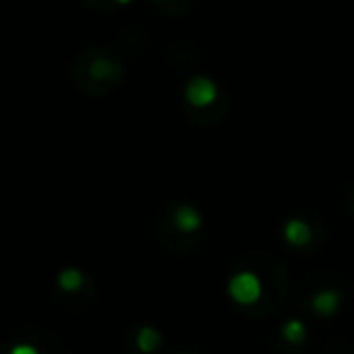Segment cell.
<instances>
[{"mask_svg": "<svg viewBox=\"0 0 354 354\" xmlns=\"http://www.w3.org/2000/svg\"><path fill=\"white\" fill-rule=\"evenodd\" d=\"M157 234L162 246L174 256H188L203 239V214L196 205L174 201L159 212Z\"/></svg>", "mask_w": 354, "mask_h": 354, "instance_id": "3957f363", "label": "cell"}, {"mask_svg": "<svg viewBox=\"0 0 354 354\" xmlns=\"http://www.w3.org/2000/svg\"><path fill=\"white\" fill-rule=\"evenodd\" d=\"M84 5H87L89 10H94V12H113V10L123 8V5H128L131 0H82Z\"/></svg>", "mask_w": 354, "mask_h": 354, "instance_id": "7c38bea8", "label": "cell"}, {"mask_svg": "<svg viewBox=\"0 0 354 354\" xmlns=\"http://www.w3.org/2000/svg\"><path fill=\"white\" fill-rule=\"evenodd\" d=\"M147 44H149V39L142 29H126V32L121 34V39H118V46H121V51L126 53L128 58L142 56Z\"/></svg>", "mask_w": 354, "mask_h": 354, "instance_id": "30bf717a", "label": "cell"}, {"mask_svg": "<svg viewBox=\"0 0 354 354\" xmlns=\"http://www.w3.org/2000/svg\"><path fill=\"white\" fill-rule=\"evenodd\" d=\"M0 354H12V350L10 347H0Z\"/></svg>", "mask_w": 354, "mask_h": 354, "instance_id": "9a60e30c", "label": "cell"}, {"mask_svg": "<svg viewBox=\"0 0 354 354\" xmlns=\"http://www.w3.org/2000/svg\"><path fill=\"white\" fill-rule=\"evenodd\" d=\"M171 354H203V352H191V350H183V352H171Z\"/></svg>", "mask_w": 354, "mask_h": 354, "instance_id": "5bb4252c", "label": "cell"}, {"mask_svg": "<svg viewBox=\"0 0 354 354\" xmlns=\"http://www.w3.org/2000/svg\"><path fill=\"white\" fill-rule=\"evenodd\" d=\"M299 304L316 318H333L345 306V289L330 277H308L299 287Z\"/></svg>", "mask_w": 354, "mask_h": 354, "instance_id": "5b68a950", "label": "cell"}, {"mask_svg": "<svg viewBox=\"0 0 354 354\" xmlns=\"http://www.w3.org/2000/svg\"><path fill=\"white\" fill-rule=\"evenodd\" d=\"M282 239L287 248L297 253L316 251L326 239V229L313 214H292L282 227Z\"/></svg>", "mask_w": 354, "mask_h": 354, "instance_id": "52a82bcc", "label": "cell"}, {"mask_svg": "<svg viewBox=\"0 0 354 354\" xmlns=\"http://www.w3.org/2000/svg\"><path fill=\"white\" fill-rule=\"evenodd\" d=\"M162 333L152 326H136L128 333V345L138 354H154L162 347Z\"/></svg>", "mask_w": 354, "mask_h": 354, "instance_id": "9c48e42d", "label": "cell"}, {"mask_svg": "<svg viewBox=\"0 0 354 354\" xmlns=\"http://www.w3.org/2000/svg\"><path fill=\"white\" fill-rule=\"evenodd\" d=\"M94 297H97V284L84 270L68 268L53 277V299L68 311H84L92 306Z\"/></svg>", "mask_w": 354, "mask_h": 354, "instance_id": "8992f818", "label": "cell"}, {"mask_svg": "<svg viewBox=\"0 0 354 354\" xmlns=\"http://www.w3.org/2000/svg\"><path fill=\"white\" fill-rule=\"evenodd\" d=\"M152 5L159 10V12L169 15V17H178V15L191 10L193 0H152Z\"/></svg>", "mask_w": 354, "mask_h": 354, "instance_id": "8fae6325", "label": "cell"}, {"mask_svg": "<svg viewBox=\"0 0 354 354\" xmlns=\"http://www.w3.org/2000/svg\"><path fill=\"white\" fill-rule=\"evenodd\" d=\"M126 66L121 56L106 46H92L77 53V58L71 66V80L80 92L89 97H106L116 92L123 82Z\"/></svg>", "mask_w": 354, "mask_h": 354, "instance_id": "7a4b0ae2", "label": "cell"}, {"mask_svg": "<svg viewBox=\"0 0 354 354\" xmlns=\"http://www.w3.org/2000/svg\"><path fill=\"white\" fill-rule=\"evenodd\" d=\"M181 111L196 126H217L227 116L229 99L212 77L196 73L183 84Z\"/></svg>", "mask_w": 354, "mask_h": 354, "instance_id": "277c9868", "label": "cell"}, {"mask_svg": "<svg viewBox=\"0 0 354 354\" xmlns=\"http://www.w3.org/2000/svg\"><path fill=\"white\" fill-rule=\"evenodd\" d=\"M345 207H347V212L354 217V186L347 191V198H345Z\"/></svg>", "mask_w": 354, "mask_h": 354, "instance_id": "4fadbf2b", "label": "cell"}, {"mask_svg": "<svg viewBox=\"0 0 354 354\" xmlns=\"http://www.w3.org/2000/svg\"><path fill=\"white\" fill-rule=\"evenodd\" d=\"M308 342H311V333H308V326L301 318H289V321H284L277 328V335H275L277 354H304Z\"/></svg>", "mask_w": 354, "mask_h": 354, "instance_id": "ba28073f", "label": "cell"}, {"mask_svg": "<svg viewBox=\"0 0 354 354\" xmlns=\"http://www.w3.org/2000/svg\"><path fill=\"white\" fill-rule=\"evenodd\" d=\"M287 270L280 261L266 256V253L248 256L229 280L232 299L253 316H268V313L277 311L280 304L287 299Z\"/></svg>", "mask_w": 354, "mask_h": 354, "instance_id": "6da1fadb", "label": "cell"}]
</instances>
